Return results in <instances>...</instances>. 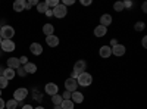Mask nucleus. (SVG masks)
Returning <instances> with one entry per match:
<instances>
[{
    "instance_id": "f257e3e1",
    "label": "nucleus",
    "mask_w": 147,
    "mask_h": 109,
    "mask_svg": "<svg viewBox=\"0 0 147 109\" xmlns=\"http://www.w3.org/2000/svg\"><path fill=\"white\" fill-rule=\"evenodd\" d=\"M91 83H93V75L88 74L87 71L78 74V77H77V84H78V86H81V87H88V86H91Z\"/></svg>"
},
{
    "instance_id": "f03ea898",
    "label": "nucleus",
    "mask_w": 147,
    "mask_h": 109,
    "mask_svg": "<svg viewBox=\"0 0 147 109\" xmlns=\"http://www.w3.org/2000/svg\"><path fill=\"white\" fill-rule=\"evenodd\" d=\"M13 35H15L13 27H10V25H2V28H0V37H2L3 40H12Z\"/></svg>"
},
{
    "instance_id": "7ed1b4c3",
    "label": "nucleus",
    "mask_w": 147,
    "mask_h": 109,
    "mask_svg": "<svg viewBox=\"0 0 147 109\" xmlns=\"http://www.w3.org/2000/svg\"><path fill=\"white\" fill-rule=\"evenodd\" d=\"M52 12H53V16H55V18L62 19V18H65V16L68 15V7H65L62 3H59L55 9H52Z\"/></svg>"
},
{
    "instance_id": "20e7f679",
    "label": "nucleus",
    "mask_w": 147,
    "mask_h": 109,
    "mask_svg": "<svg viewBox=\"0 0 147 109\" xmlns=\"http://www.w3.org/2000/svg\"><path fill=\"white\" fill-rule=\"evenodd\" d=\"M27 96H28V89L19 87V89H16V90L13 91V100H16V102L19 103L21 100H25Z\"/></svg>"
},
{
    "instance_id": "39448f33",
    "label": "nucleus",
    "mask_w": 147,
    "mask_h": 109,
    "mask_svg": "<svg viewBox=\"0 0 147 109\" xmlns=\"http://www.w3.org/2000/svg\"><path fill=\"white\" fill-rule=\"evenodd\" d=\"M44 91H46V94H49V96H55V94H57V91H59V86L56 83H47L46 86H44Z\"/></svg>"
},
{
    "instance_id": "423d86ee",
    "label": "nucleus",
    "mask_w": 147,
    "mask_h": 109,
    "mask_svg": "<svg viewBox=\"0 0 147 109\" xmlns=\"http://www.w3.org/2000/svg\"><path fill=\"white\" fill-rule=\"evenodd\" d=\"M125 52H127V47L124 46V44H115L113 47H112V55L113 56H118V58H121V56H124L125 55Z\"/></svg>"
},
{
    "instance_id": "0eeeda50",
    "label": "nucleus",
    "mask_w": 147,
    "mask_h": 109,
    "mask_svg": "<svg viewBox=\"0 0 147 109\" xmlns=\"http://www.w3.org/2000/svg\"><path fill=\"white\" fill-rule=\"evenodd\" d=\"M85 68H87V62H85L84 59H80V60H77V62L74 64V72H77V74L85 72Z\"/></svg>"
},
{
    "instance_id": "6e6552de",
    "label": "nucleus",
    "mask_w": 147,
    "mask_h": 109,
    "mask_svg": "<svg viewBox=\"0 0 147 109\" xmlns=\"http://www.w3.org/2000/svg\"><path fill=\"white\" fill-rule=\"evenodd\" d=\"M65 89H66V91H75V90H78V84H77V80H74V78H66V81H65Z\"/></svg>"
},
{
    "instance_id": "1a4fd4ad",
    "label": "nucleus",
    "mask_w": 147,
    "mask_h": 109,
    "mask_svg": "<svg viewBox=\"0 0 147 109\" xmlns=\"http://www.w3.org/2000/svg\"><path fill=\"white\" fill-rule=\"evenodd\" d=\"M0 47H2L3 52H13L15 50V43L12 40H3L2 44H0Z\"/></svg>"
},
{
    "instance_id": "9d476101",
    "label": "nucleus",
    "mask_w": 147,
    "mask_h": 109,
    "mask_svg": "<svg viewBox=\"0 0 147 109\" xmlns=\"http://www.w3.org/2000/svg\"><path fill=\"white\" fill-rule=\"evenodd\" d=\"M71 100H72L74 103H82V102H84V93H81V91H78V90L72 91V93H71Z\"/></svg>"
},
{
    "instance_id": "9b49d317",
    "label": "nucleus",
    "mask_w": 147,
    "mask_h": 109,
    "mask_svg": "<svg viewBox=\"0 0 147 109\" xmlns=\"http://www.w3.org/2000/svg\"><path fill=\"white\" fill-rule=\"evenodd\" d=\"M99 55H100V58H103V59L110 58V56H112V47H110V46H102L100 50H99Z\"/></svg>"
},
{
    "instance_id": "f8f14e48",
    "label": "nucleus",
    "mask_w": 147,
    "mask_h": 109,
    "mask_svg": "<svg viewBox=\"0 0 147 109\" xmlns=\"http://www.w3.org/2000/svg\"><path fill=\"white\" fill-rule=\"evenodd\" d=\"M46 43H47V46L49 47H57L59 46V37L57 35H47L46 37Z\"/></svg>"
},
{
    "instance_id": "ddd939ff",
    "label": "nucleus",
    "mask_w": 147,
    "mask_h": 109,
    "mask_svg": "<svg viewBox=\"0 0 147 109\" xmlns=\"http://www.w3.org/2000/svg\"><path fill=\"white\" fill-rule=\"evenodd\" d=\"M30 50H31V53H32V55H35V56H40V55L43 53V46H41L40 43H31V46H30Z\"/></svg>"
},
{
    "instance_id": "4468645a",
    "label": "nucleus",
    "mask_w": 147,
    "mask_h": 109,
    "mask_svg": "<svg viewBox=\"0 0 147 109\" xmlns=\"http://www.w3.org/2000/svg\"><path fill=\"white\" fill-rule=\"evenodd\" d=\"M110 24H112V15H109V14H103L102 16H100V25H103V27H109Z\"/></svg>"
},
{
    "instance_id": "2eb2a0df",
    "label": "nucleus",
    "mask_w": 147,
    "mask_h": 109,
    "mask_svg": "<svg viewBox=\"0 0 147 109\" xmlns=\"http://www.w3.org/2000/svg\"><path fill=\"white\" fill-rule=\"evenodd\" d=\"M107 34V28L106 27H103V25H97L96 28H94V35L96 37H105V35Z\"/></svg>"
},
{
    "instance_id": "dca6fc26",
    "label": "nucleus",
    "mask_w": 147,
    "mask_h": 109,
    "mask_svg": "<svg viewBox=\"0 0 147 109\" xmlns=\"http://www.w3.org/2000/svg\"><path fill=\"white\" fill-rule=\"evenodd\" d=\"M19 66H21L19 58H10V59H7V68H12V69H18Z\"/></svg>"
},
{
    "instance_id": "f3484780",
    "label": "nucleus",
    "mask_w": 147,
    "mask_h": 109,
    "mask_svg": "<svg viewBox=\"0 0 147 109\" xmlns=\"http://www.w3.org/2000/svg\"><path fill=\"white\" fill-rule=\"evenodd\" d=\"M25 5H27L25 0H16L13 3V10L15 12H24L25 10Z\"/></svg>"
},
{
    "instance_id": "a211bd4d",
    "label": "nucleus",
    "mask_w": 147,
    "mask_h": 109,
    "mask_svg": "<svg viewBox=\"0 0 147 109\" xmlns=\"http://www.w3.org/2000/svg\"><path fill=\"white\" fill-rule=\"evenodd\" d=\"M43 34L46 35H53L55 34V27L52 25V24H44L43 25Z\"/></svg>"
},
{
    "instance_id": "6ab92c4d",
    "label": "nucleus",
    "mask_w": 147,
    "mask_h": 109,
    "mask_svg": "<svg viewBox=\"0 0 147 109\" xmlns=\"http://www.w3.org/2000/svg\"><path fill=\"white\" fill-rule=\"evenodd\" d=\"M24 69H25V72L27 74H35L37 72V65L35 64H32V62H28V64H25L22 66Z\"/></svg>"
},
{
    "instance_id": "aec40b11",
    "label": "nucleus",
    "mask_w": 147,
    "mask_h": 109,
    "mask_svg": "<svg viewBox=\"0 0 147 109\" xmlns=\"http://www.w3.org/2000/svg\"><path fill=\"white\" fill-rule=\"evenodd\" d=\"M16 75V72H15V69H12V68H6L5 71H3V77L9 81V80H12Z\"/></svg>"
},
{
    "instance_id": "412c9836",
    "label": "nucleus",
    "mask_w": 147,
    "mask_h": 109,
    "mask_svg": "<svg viewBox=\"0 0 147 109\" xmlns=\"http://www.w3.org/2000/svg\"><path fill=\"white\" fill-rule=\"evenodd\" d=\"M60 108L62 109H74L75 108V103H74L72 100H63L62 103H60Z\"/></svg>"
},
{
    "instance_id": "4be33fe9",
    "label": "nucleus",
    "mask_w": 147,
    "mask_h": 109,
    "mask_svg": "<svg viewBox=\"0 0 147 109\" xmlns=\"http://www.w3.org/2000/svg\"><path fill=\"white\" fill-rule=\"evenodd\" d=\"M52 102H53V105H55V106H60V103L63 102V99H62V96H60V94L57 93V94L52 96Z\"/></svg>"
},
{
    "instance_id": "5701e85b",
    "label": "nucleus",
    "mask_w": 147,
    "mask_h": 109,
    "mask_svg": "<svg viewBox=\"0 0 147 109\" xmlns=\"http://www.w3.org/2000/svg\"><path fill=\"white\" fill-rule=\"evenodd\" d=\"M47 9H49V7H47L46 2H40L38 5H37V12H38V14H46Z\"/></svg>"
},
{
    "instance_id": "b1692460",
    "label": "nucleus",
    "mask_w": 147,
    "mask_h": 109,
    "mask_svg": "<svg viewBox=\"0 0 147 109\" xmlns=\"http://www.w3.org/2000/svg\"><path fill=\"white\" fill-rule=\"evenodd\" d=\"M16 106H18V102H16V100H13V99L7 100V102H6V105H5V108H6V109H16Z\"/></svg>"
},
{
    "instance_id": "393cba45",
    "label": "nucleus",
    "mask_w": 147,
    "mask_h": 109,
    "mask_svg": "<svg viewBox=\"0 0 147 109\" xmlns=\"http://www.w3.org/2000/svg\"><path fill=\"white\" fill-rule=\"evenodd\" d=\"M144 28H146V25H144L143 21H138V22L134 24V30H136V31H143Z\"/></svg>"
},
{
    "instance_id": "a878e982",
    "label": "nucleus",
    "mask_w": 147,
    "mask_h": 109,
    "mask_svg": "<svg viewBox=\"0 0 147 109\" xmlns=\"http://www.w3.org/2000/svg\"><path fill=\"white\" fill-rule=\"evenodd\" d=\"M9 86V81L3 77V75H0V90H3V89H6Z\"/></svg>"
},
{
    "instance_id": "bb28decb",
    "label": "nucleus",
    "mask_w": 147,
    "mask_h": 109,
    "mask_svg": "<svg viewBox=\"0 0 147 109\" xmlns=\"http://www.w3.org/2000/svg\"><path fill=\"white\" fill-rule=\"evenodd\" d=\"M113 9L116 10V12H122L125 7H124V2H115V5H113Z\"/></svg>"
},
{
    "instance_id": "cd10ccee",
    "label": "nucleus",
    "mask_w": 147,
    "mask_h": 109,
    "mask_svg": "<svg viewBox=\"0 0 147 109\" xmlns=\"http://www.w3.org/2000/svg\"><path fill=\"white\" fill-rule=\"evenodd\" d=\"M46 5H47V7H49V9H50V7H53V9H55V7L59 5V0H47Z\"/></svg>"
},
{
    "instance_id": "c85d7f7f",
    "label": "nucleus",
    "mask_w": 147,
    "mask_h": 109,
    "mask_svg": "<svg viewBox=\"0 0 147 109\" xmlns=\"http://www.w3.org/2000/svg\"><path fill=\"white\" fill-rule=\"evenodd\" d=\"M15 72H18V74H19V77H25V75H27V72H25V69H24L22 66H19L18 69H15Z\"/></svg>"
},
{
    "instance_id": "c756f323",
    "label": "nucleus",
    "mask_w": 147,
    "mask_h": 109,
    "mask_svg": "<svg viewBox=\"0 0 147 109\" xmlns=\"http://www.w3.org/2000/svg\"><path fill=\"white\" fill-rule=\"evenodd\" d=\"M60 96H62V99L63 100H71V91H63V94H60Z\"/></svg>"
},
{
    "instance_id": "7c9ffc66",
    "label": "nucleus",
    "mask_w": 147,
    "mask_h": 109,
    "mask_svg": "<svg viewBox=\"0 0 147 109\" xmlns=\"http://www.w3.org/2000/svg\"><path fill=\"white\" fill-rule=\"evenodd\" d=\"M65 7H68V6H72V5H75V0H63V3H62Z\"/></svg>"
},
{
    "instance_id": "2f4dec72",
    "label": "nucleus",
    "mask_w": 147,
    "mask_h": 109,
    "mask_svg": "<svg viewBox=\"0 0 147 109\" xmlns=\"http://www.w3.org/2000/svg\"><path fill=\"white\" fill-rule=\"evenodd\" d=\"M19 62H21L22 65L28 64V58H27V56H21V58H19Z\"/></svg>"
},
{
    "instance_id": "473e14b6",
    "label": "nucleus",
    "mask_w": 147,
    "mask_h": 109,
    "mask_svg": "<svg viewBox=\"0 0 147 109\" xmlns=\"http://www.w3.org/2000/svg\"><path fill=\"white\" fill-rule=\"evenodd\" d=\"M81 5L82 6H90L91 5V0H81Z\"/></svg>"
},
{
    "instance_id": "72a5a7b5",
    "label": "nucleus",
    "mask_w": 147,
    "mask_h": 109,
    "mask_svg": "<svg viewBox=\"0 0 147 109\" xmlns=\"http://www.w3.org/2000/svg\"><path fill=\"white\" fill-rule=\"evenodd\" d=\"M5 105H6V102L0 97V109H5Z\"/></svg>"
},
{
    "instance_id": "f704fd0d",
    "label": "nucleus",
    "mask_w": 147,
    "mask_h": 109,
    "mask_svg": "<svg viewBox=\"0 0 147 109\" xmlns=\"http://www.w3.org/2000/svg\"><path fill=\"white\" fill-rule=\"evenodd\" d=\"M46 16H53V12H52V9H47V10H46Z\"/></svg>"
},
{
    "instance_id": "c9c22d12",
    "label": "nucleus",
    "mask_w": 147,
    "mask_h": 109,
    "mask_svg": "<svg viewBox=\"0 0 147 109\" xmlns=\"http://www.w3.org/2000/svg\"><path fill=\"white\" fill-rule=\"evenodd\" d=\"M141 44H143V47H147V37H143V40H141Z\"/></svg>"
},
{
    "instance_id": "e433bc0d",
    "label": "nucleus",
    "mask_w": 147,
    "mask_h": 109,
    "mask_svg": "<svg viewBox=\"0 0 147 109\" xmlns=\"http://www.w3.org/2000/svg\"><path fill=\"white\" fill-rule=\"evenodd\" d=\"M77 77H78V74H77V72H74V71H72V74H71V77H69V78H74V80H77Z\"/></svg>"
},
{
    "instance_id": "4c0bfd02",
    "label": "nucleus",
    "mask_w": 147,
    "mask_h": 109,
    "mask_svg": "<svg viewBox=\"0 0 147 109\" xmlns=\"http://www.w3.org/2000/svg\"><path fill=\"white\" fill-rule=\"evenodd\" d=\"M141 9H143V12H144V14H146V12H147V5H146V3H143Z\"/></svg>"
},
{
    "instance_id": "58836bf2",
    "label": "nucleus",
    "mask_w": 147,
    "mask_h": 109,
    "mask_svg": "<svg viewBox=\"0 0 147 109\" xmlns=\"http://www.w3.org/2000/svg\"><path fill=\"white\" fill-rule=\"evenodd\" d=\"M22 109H32L31 105H25V106H22Z\"/></svg>"
},
{
    "instance_id": "ea45409f",
    "label": "nucleus",
    "mask_w": 147,
    "mask_h": 109,
    "mask_svg": "<svg viewBox=\"0 0 147 109\" xmlns=\"http://www.w3.org/2000/svg\"><path fill=\"white\" fill-rule=\"evenodd\" d=\"M3 71H5V69H3L2 66H0V75H3Z\"/></svg>"
},
{
    "instance_id": "a19ab883",
    "label": "nucleus",
    "mask_w": 147,
    "mask_h": 109,
    "mask_svg": "<svg viewBox=\"0 0 147 109\" xmlns=\"http://www.w3.org/2000/svg\"><path fill=\"white\" fill-rule=\"evenodd\" d=\"M34 109H44L43 106H37V108H34Z\"/></svg>"
},
{
    "instance_id": "79ce46f5",
    "label": "nucleus",
    "mask_w": 147,
    "mask_h": 109,
    "mask_svg": "<svg viewBox=\"0 0 147 109\" xmlns=\"http://www.w3.org/2000/svg\"><path fill=\"white\" fill-rule=\"evenodd\" d=\"M55 109H62V108H60V106H55Z\"/></svg>"
},
{
    "instance_id": "37998d69",
    "label": "nucleus",
    "mask_w": 147,
    "mask_h": 109,
    "mask_svg": "<svg viewBox=\"0 0 147 109\" xmlns=\"http://www.w3.org/2000/svg\"><path fill=\"white\" fill-rule=\"evenodd\" d=\"M2 41H3V39H2V37H0V44H2Z\"/></svg>"
},
{
    "instance_id": "c03bdc74",
    "label": "nucleus",
    "mask_w": 147,
    "mask_h": 109,
    "mask_svg": "<svg viewBox=\"0 0 147 109\" xmlns=\"http://www.w3.org/2000/svg\"><path fill=\"white\" fill-rule=\"evenodd\" d=\"M0 97H2V90H0Z\"/></svg>"
},
{
    "instance_id": "a18cd8bd",
    "label": "nucleus",
    "mask_w": 147,
    "mask_h": 109,
    "mask_svg": "<svg viewBox=\"0 0 147 109\" xmlns=\"http://www.w3.org/2000/svg\"><path fill=\"white\" fill-rule=\"evenodd\" d=\"M0 28H2V25H0Z\"/></svg>"
}]
</instances>
